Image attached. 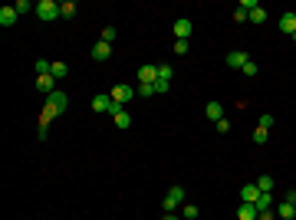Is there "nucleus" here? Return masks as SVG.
I'll return each instance as SVG.
<instances>
[{"instance_id":"5","label":"nucleus","mask_w":296,"mask_h":220,"mask_svg":"<svg viewBox=\"0 0 296 220\" xmlns=\"http://www.w3.org/2000/svg\"><path fill=\"white\" fill-rule=\"evenodd\" d=\"M172 76H174V69L168 63L164 66H158V82H155V92H168V86H172Z\"/></svg>"},{"instance_id":"38","label":"nucleus","mask_w":296,"mask_h":220,"mask_svg":"<svg viewBox=\"0 0 296 220\" xmlns=\"http://www.w3.org/2000/svg\"><path fill=\"white\" fill-rule=\"evenodd\" d=\"M181 220H184V217H181Z\"/></svg>"},{"instance_id":"35","label":"nucleus","mask_w":296,"mask_h":220,"mask_svg":"<svg viewBox=\"0 0 296 220\" xmlns=\"http://www.w3.org/2000/svg\"><path fill=\"white\" fill-rule=\"evenodd\" d=\"M283 201H286V204H296V191H286V194H283Z\"/></svg>"},{"instance_id":"23","label":"nucleus","mask_w":296,"mask_h":220,"mask_svg":"<svg viewBox=\"0 0 296 220\" xmlns=\"http://www.w3.org/2000/svg\"><path fill=\"white\" fill-rule=\"evenodd\" d=\"M270 204H273V194H260V197H257V211H260V214L270 211Z\"/></svg>"},{"instance_id":"15","label":"nucleus","mask_w":296,"mask_h":220,"mask_svg":"<svg viewBox=\"0 0 296 220\" xmlns=\"http://www.w3.org/2000/svg\"><path fill=\"white\" fill-rule=\"evenodd\" d=\"M16 20H20V13H16L14 7H4V10H0V26H14Z\"/></svg>"},{"instance_id":"8","label":"nucleus","mask_w":296,"mask_h":220,"mask_svg":"<svg viewBox=\"0 0 296 220\" xmlns=\"http://www.w3.org/2000/svg\"><path fill=\"white\" fill-rule=\"evenodd\" d=\"M138 82L155 86V82H158V66H142V69H138Z\"/></svg>"},{"instance_id":"7","label":"nucleus","mask_w":296,"mask_h":220,"mask_svg":"<svg viewBox=\"0 0 296 220\" xmlns=\"http://www.w3.org/2000/svg\"><path fill=\"white\" fill-rule=\"evenodd\" d=\"M227 66H230V69H244V66L250 63V56L244 53V49H230V53H227V59H224Z\"/></svg>"},{"instance_id":"4","label":"nucleus","mask_w":296,"mask_h":220,"mask_svg":"<svg viewBox=\"0 0 296 220\" xmlns=\"http://www.w3.org/2000/svg\"><path fill=\"white\" fill-rule=\"evenodd\" d=\"M135 99V89L132 86H125V82H118V86H112V102L125 105V102H132Z\"/></svg>"},{"instance_id":"16","label":"nucleus","mask_w":296,"mask_h":220,"mask_svg":"<svg viewBox=\"0 0 296 220\" xmlns=\"http://www.w3.org/2000/svg\"><path fill=\"white\" fill-rule=\"evenodd\" d=\"M112 109V95H92V112H109Z\"/></svg>"},{"instance_id":"17","label":"nucleus","mask_w":296,"mask_h":220,"mask_svg":"<svg viewBox=\"0 0 296 220\" xmlns=\"http://www.w3.org/2000/svg\"><path fill=\"white\" fill-rule=\"evenodd\" d=\"M276 217H280V220H293L296 217V207L286 204V201H280V204H276Z\"/></svg>"},{"instance_id":"39","label":"nucleus","mask_w":296,"mask_h":220,"mask_svg":"<svg viewBox=\"0 0 296 220\" xmlns=\"http://www.w3.org/2000/svg\"><path fill=\"white\" fill-rule=\"evenodd\" d=\"M293 207H296V204H293Z\"/></svg>"},{"instance_id":"3","label":"nucleus","mask_w":296,"mask_h":220,"mask_svg":"<svg viewBox=\"0 0 296 220\" xmlns=\"http://www.w3.org/2000/svg\"><path fill=\"white\" fill-rule=\"evenodd\" d=\"M109 115H112V122H116V128H132V115H128V109L125 105H118V102H112V109H109Z\"/></svg>"},{"instance_id":"10","label":"nucleus","mask_w":296,"mask_h":220,"mask_svg":"<svg viewBox=\"0 0 296 220\" xmlns=\"http://www.w3.org/2000/svg\"><path fill=\"white\" fill-rule=\"evenodd\" d=\"M204 115H208L210 122L218 125L220 118H224V105H220V102H208V105H204Z\"/></svg>"},{"instance_id":"9","label":"nucleus","mask_w":296,"mask_h":220,"mask_svg":"<svg viewBox=\"0 0 296 220\" xmlns=\"http://www.w3.org/2000/svg\"><path fill=\"white\" fill-rule=\"evenodd\" d=\"M36 89H40V92H46V95H53L56 92V79L50 76V72H43V76H36Z\"/></svg>"},{"instance_id":"34","label":"nucleus","mask_w":296,"mask_h":220,"mask_svg":"<svg viewBox=\"0 0 296 220\" xmlns=\"http://www.w3.org/2000/svg\"><path fill=\"white\" fill-rule=\"evenodd\" d=\"M218 132H220V135L230 132V122H227V118H220V122H218Z\"/></svg>"},{"instance_id":"11","label":"nucleus","mask_w":296,"mask_h":220,"mask_svg":"<svg viewBox=\"0 0 296 220\" xmlns=\"http://www.w3.org/2000/svg\"><path fill=\"white\" fill-rule=\"evenodd\" d=\"M174 36L178 39L191 36V20H188V16H178V20H174Z\"/></svg>"},{"instance_id":"12","label":"nucleus","mask_w":296,"mask_h":220,"mask_svg":"<svg viewBox=\"0 0 296 220\" xmlns=\"http://www.w3.org/2000/svg\"><path fill=\"white\" fill-rule=\"evenodd\" d=\"M109 56H112V43H102V39H99V43L92 46V59H99V63H106Z\"/></svg>"},{"instance_id":"1","label":"nucleus","mask_w":296,"mask_h":220,"mask_svg":"<svg viewBox=\"0 0 296 220\" xmlns=\"http://www.w3.org/2000/svg\"><path fill=\"white\" fill-rule=\"evenodd\" d=\"M36 16L43 20V23L60 20V3H56V0H36Z\"/></svg>"},{"instance_id":"13","label":"nucleus","mask_w":296,"mask_h":220,"mask_svg":"<svg viewBox=\"0 0 296 220\" xmlns=\"http://www.w3.org/2000/svg\"><path fill=\"white\" fill-rule=\"evenodd\" d=\"M240 197H244V204H257V197H260V188H257V184H244Z\"/></svg>"},{"instance_id":"27","label":"nucleus","mask_w":296,"mask_h":220,"mask_svg":"<svg viewBox=\"0 0 296 220\" xmlns=\"http://www.w3.org/2000/svg\"><path fill=\"white\" fill-rule=\"evenodd\" d=\"M188 53V39H174V56H184Z\"/></svg>"},{"instance_id":"37","label":"nucleus","mask_w":296,"mask_h":220,"mask_svg":"<svg viewBox=\"0 0 296 220\" xmlns=\"http://www.w3.org/2000/svg\"><path fill=\"white\" fill-rule=\"evenodd\" d=\"M164 220H181V217H174V214H164Z\"/></svg>"},{"instance_id":"31","label":"nucleus","mask_w":296,"mask_h":220,"mask_svg":"<svg viewBox=\"0 0 296 220\" xmlns=\"http://www.w3.org/2000/svg\"><path fill=\"white\" fill-rule=\"evenodd\" d=\"M257 128H266V132H270V128H273V115H260V125Z\"/></svg>"},{"instance_id":"32","label":"nucleus","mask_w":296,"mask_h":220,"mask_svg":"<svg viewBox=\"0 0 296 220\" xmlns=\"http://www.w3.org/2000/svg\"><path fill=\"white\" fill-rule=\"evenodd\" d=\"M257 7H260L257 0H240V10H247V13H250V10H257Z\"/></svg>"},{"instance_id":"2","label":"nucleus","mask_w":296,"mask_h":220,"mask_svg":"<svg viewBox=\"0 0 296 220\" xmlns=\"http://www.w3.org/2000/svg\"><path fill=\"white\" fill-rule=\"evenodd\" d=\"M181 204H184V188H181V184H174V188L164 194V204H162V207H164V214H174Z\"/></svg>"},{"instance_id":"18","label":"nucleus","mask_w":296,"mask_h":220,"mask_svg":"<svg viewBox=\"0 0 296 220\" xmlns=\"http://www.w3.org/2000/svg\"><path fill=\"white\" fill-rule=\"evenodd\" d=\"M50 76H53L56 82H60V79L70 76V66H66V63H53V66H50Z\"/></svg>"},{"instance_id":"22","label":"nucleus","mask_w":296,"mask_h":220,"mask_svg":"<svg viewBox=\"0 0 296 220\" xmlns=\"http://www.w3.org/2000/svg\"><path fill=\"white\" fill-rule=\"evenodd\" d=\"M250 23H266V10L264 7H257V10H250V16H247Z\"/></svg>"},{"instance_id":"28","label":"nucleus","mask_w":296,"mask_h":220,"mask_svg":"<svg viewBox=\"0 0 296 220\" xmlns=\"http://www.w3.org/2000/svg\"><path fill=\"white\" fill-rule=\"evenodd\" d=\"M50 66H53L50 59H36V76H43V72H50Z\"/></svg>"},{"instance_id":"36","label":"nucleus","mask_w":296,"mask_h":220,"mask_svg":"<svg viewBox=\"0 0 296 220\" xmlns=\"http://www.w3.org/2000/svg\"><path fill=\"white\" fill-rule=\"evenodd\" d=\"M257 220H280V217H276V214H270V211H264V214H260Z\"/></svg>"},{"instance_id":"33","label":"nucleus","mask_w":296,"mask_h":220,"mask_svg":"<svg viewBox=\"0 0 296 220\" xmlns=\"http://www.w3.org/2000/svg\"><path fill=\"white\" fill-rule=\"evenodd\" d=\"M247 16H250V13H247V10H240V7H237V10H234V20H237V23H244V20H247Z\"/></svg>"},{"instance_id":"29","label":"nucleus","mask_w":296,"mask_h":220,"mask_svg":"<svg viewBox=\"0 0 296 220\" xmlns=\"http://www.w3.org/2000/svg\"><path fill=\"white\" fill-rule=\"evenodd\" d=\"M257 72H260V69H257V63H254V59H250V63L244 66V76H250V79H254V76H257Z\"/></svg>"},{"instance_id":"24","label":"nucleus","mask_w":296,"mask_h":220,"mask_svg":"<svg viewBox=\"0 0 296 220\" xmlns=\"http://www.w3.org/2000/svg\"><path fill=\"white\" fill-rule=\"evenodd\" d=\"M116 36H118V33H116V26H106V30L99 33V39H102V43H116Z\"/></svg>"},{"instance_id":"21","label":"nucleus","mask_w":296,"mask_h":220,"mask_svg":"<svg viewBox=\"0 0 296 220\" xmlns=\"http://www.w3.org/2000/svg\"><path fill=\"white\" fill-rule=\"evenodd\" d=\"M14 10H16L20 16H24V13H36V3H30V0H16Z\"/></svg>"},{"instance_id":"25","label":"nucleus","mask_w":296,"mask_h":220,"mask_svg":"<svg viewBox=\"0 0 296 220\" xmlns=\"http://www.w3.org/2000/svg\"><path fill=\"white\" fill-rule=\"evenodd\" d=\"M181 217H184V220H198V207L194 204H184V207H181Z\"/></svg>"},{"instance_id":"20","label":"nucleus","mask_w":296,"mask_h":220,"mask_svg":"<svg viewBox=\"0 0 296 220\" xmlns=\"http://www.w3.org/2000/svg\"><path fill=\"white\" fill-rule=\"evenodd\" d=\"M60 16L62 20H72V16H76V3H72V0H62L60 3Z\"/></svg>"},{"instance_id":"19","label":"nucleus","mask_w":296,"mask_h":220,"mask_svg":"<svg viewBox=\"0 0 296 220\" xmlns=\"http://www.w3.org/2000/svg\"><path fill=\"white\" fill-rule=\"evenodd\" d=\"M254 184L260 188V194H273V178H270V174H260Z\"/></svg>"},{"instance_id":"26","label":"nucleus","mask_w":296,"mask_h":220,"mask_svg":"<svg viewBox=\"0 0 296 220\" xmlns=\"http://www.w3.org/2000/svg\"><path fill=\"white\" fill-rule=\"evenodd\" d=\"M135 95H142V99H148V95H155V86H145V82H138V89H135Z\"/></svg>"},{"instance_id":"14","label":"nucleus","mask_w":296,"mask_h":220,"mask_svg":"<svg viewBox=\"0 0 296 220\" xmlns=\"http://www.w3.org/2000/svg\"><path fill=\"white\" fill-rule=\"evenodd\" d=\"M257 217H260L257 204H240V211H237V220H257Z\"/></svg>"},{"instance_id":"30","label":"nucleus","mask_w":296,"mask_h":220,"mask_svg":"<svg viewBox=\"0 0 296 220\" xmlns=\"http://www.w3.org/2000/svg\"><path fill=\"white\" fill-rule=\"evenodd\" d=\"M254 142H257V145L266 142V128H254Z\"/></svg>"},{"instance_id":"6","label":"nucleus","mask_w":296,"mask_h":220,"mask_svg":"<svg viewBox=\"0 0 296 220\" xmlns=\"http://www.w3.org/2000/svg\"><path fill=\"white\" fill-rule=\"evenodd\" d=\"M276 23H280V30L286 33V36H296V13H293V10H283Z\"/></svg>"}]
</instances>
